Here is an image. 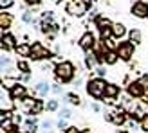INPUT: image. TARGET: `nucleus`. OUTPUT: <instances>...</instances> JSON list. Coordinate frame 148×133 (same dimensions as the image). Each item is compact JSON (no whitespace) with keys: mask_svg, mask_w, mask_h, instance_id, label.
<instances>
[{"mask_svg":"<svg viewBox=\"0 0 148 133\" xmlns=\"http://www.w3.org/2000/svg\"><path fill=\"white\" fill-rule=\"evenodd\" d=\"M74 76H76V66H74L72 61L65 60V61H58L54 65V77H56L58 83L67 85L74 79Z\"/></svg>","mask_w":148,"mask_h":133,"instance_id":"1","label":"nucleus"},{"mask_svg":"<svg viewBox=\"0 0 148 133\" xmlns=\"http://www.w3.org/2000/svg\"><path fill=\"white\" fill-rule=\"evenodd\" d=\"M107 81L103 77H90L87 81V94L90 95L92 99H98V101H103V95H105V88H107Z\"/></svg>","mask_w":148,"mask_h":133,"instance_id":"2","label":"nucleus"},{"mask_svg":"<svg viewBox=\"0 0 148 133\" xmlns=\"http://www.w3.org/2000/svg\"><path fill=\"white\" fill-rule=\"evenodd\" d=\"M53 56H54V52L47 45H43L42 41H34L33 43V50H31V58H29V60L42 61V60H51Z\"/></svg>","mask_w":148,"mask_h":133,"instance_id":"3","label":"nucleus"},{"mask_svg":"<svg viewBox=\"0 0 148 133\" xmlns=\"http://www.w3.org/2000/svg\"><path fill=\"white\" fill-rule=\"evenodd\" d=\"M88 7H90V4L83 2V0H69L65 4V11L71 16H83L85 13H88Z\"/></svg>","mask_w":148,"mask_h":133,"instance_id":"4","label":"nucleus"},{"mask_svg":"<svg viewBox=\"0 0 148 133\" xmlns=\"http://www.w3.org/2000/svg\"><path fill=\"white\" fill-rule=\"evenodd\" d=\"M116 52H117L121 61H130L132 58H134V54H136V45L130 40H121Z\"/></svg>","mask_w":148,"mask_h":133,"instance_id":"5","label":"nucleus"},{"mask_svg":"<svg viewBox=\"0 0 148 133\" xmlns=\"http://www.w3.org/2000/svg\"><path fill=\"white\" fill-rule=\"evenodd\" d=\"M127 94L132 99H141V97H146V88L136 79V81H130L127 85Z\"/></svg>","mask_w":148,"mask_h":133,"instance_id":"6","label":"nucleus"},{"mask_svg":"<svg viewBox=\"0 0 148 133\" xmlns=\"http://www.w3.org/2000/svg\"><path fill=\"white\" fill-rule=\"evenodd\" d=\"M130 13L136 18H148V2L146 0H136L130 7Z\"/></svg>","mask_w":148,"mask_h":133,"instance_id":"7","label":"nucleus"},{"mask_svg":"<svg viewBox=\"0 0 148 133\" xmlns=\"http://www.w3.org/2000/svg\"><path fill=\"white\" fill-rule=\"evenodd\" d=\"M121 95V86L117 83H108L105 88V95H103V101L105 102H112L114 99H117Z\"/></svg>","mask_w":148,"mask_h":133,"instance_id":"8","label":"nucleus"},{"mask_svg":"<svg viewBox=\"0 0 148 133\" xmlns=\"http://www.w3.org/2000/svg\"><path fill=\"white\" fill-rule=\"evenodd\" d=\"M9 97L16 102V101H24L27 97V86L24 83H16L11 90H9Z\"/></svg>","mask_w":148,"mask_h":133,"instance_id":"9","label":"nucleus"},{"mask_svg":"<svg viewBox=\"0 0 148 133\" xmlns=\"http://www.w3.org/2000/svg\"><path fill=\"white\" fill-rule=\"evenodd\" d=\"M79 47L85 50V52H88V50H92V47H94V43H96V36L90 33V31H87V33H83L79 36Z\"/></svg>","mask_w":148,"mask_h":133,"instance_id":"10","label":"nucleus"},{"mask_svg":"<svg viewBox=\"0 0 148 133\" xmlns=\"http://www.w3.org/2000/svg\"><path fill=\"white\" fill-rule=\"evenodd\" d=\"M18 43H16V36L11 33H2V52L5 50H16Z\"/></svg>","mask_w":148,"mask_h":133,"instance_id":"11","label":"nucleus"},{"mask_svg":"<svg viewBox=\"0 0 148 133\" xmlns=\"http://www.w3.org/2000/svg\"><path fill=\"white\" fill-rule=\"evenodd\" d=\"M31 50H33V43H29V41H22L18 43V47H16V52L18 56H22L24 60H27V58H31Z\"/></svg>","mask_w":148,"mask_h":133,"instance_id":"12","label":"nucleus"},{"mask_svg":"<svg viewBox=\"0 0 148 133\" xmlns=\"http://www.w3.org/2000/svg\"><path fill=\"white\" fill-rule=\"evenodd\" d=\"M13 25V16H11V13H7V11H2L0 13V29H2V33H7L11 29Z\"/></svg>","mask_w":148,"mask_h":133,"instance_id":"13","label":"nucleus"},{"mask_svg":"<svg viewBox=\"0 0 148 133\" xmlns=\"http://www.w3.org/2000/svg\"><path fill=\"white\" fill-rule=\"evenodd\" d=\"M128 33L130 31L125 27V24H121V22H116V24L112 25V36H114V38H117V40H123Z\"/></svg>","mask_w":148,"mask_h":133,"instance_id":"14","label":"nucleus"},{"mask_svg":"<svg viewBox=\"0 0 148 133\" xmlns=\"http://www.w3.org/2000/svg\"><path fill=\"white\" fill-rule=\"evenodd\" d=\"M83 63H85V66H87V70H96V66H99V63H98V58H96V54L92 52V50H88V52H85Z\"/></svg>","mask_w":148,"mask_h":133,"instance_id":"15","label":"nucleus"},{"mask_svg":"<svg viewBox=\"0 0 148 133\" xmlns=\"http://www.w3.org/2000/svg\"><path fill=\"white\" fill-rule=\"evenodd\" d=\"M34 92L40 95V97H47L49 92H53V86H51L47 81H38V83L34 85Z\"/></svg>","mask_w":148,"mask_h":133,"instance_id":"16","label":"nucleus"},{"mask_svg":"<svg viewBox=\"0 0 148 133\" xmlns=\"http://www.w3.org/2000/svg\"><path fill=\"white\" fill-rule=\"evenodd\" d=\"M16 69H18V74H22V76H31V65H29L27 60H24V58H20V60H16Z\"/></svg>","mask_w":148,"mask_h":133,"instance_id":"17","label":"nucleus"},{"mask_svg":"<svg viewBox=\"0 0 148 133\" xmlns=\"http://www.w3.org/2000/svg\"><path fill=\"white\" fill-rule=\"evenodd\" d=\"M43 110H45V102H43L42 99H36V102L33 105V108L29 110V113H27V117L29 115H33V117H36V115H40Z\"/></svg>","mask_w":148,"mask_h":133,"instance_id":"18","label":"nucleus"},{"mask_svg":"<svg viewBox=\"0 0 148 133\" xmlns=\"http://www.w3.org/2000/svg\"><path fill=\"white\" fill-rule=\"evenodd\" d=\"M128 40L134 43V45H139V43L143 41V33L139 31V29H132V31L128 33Z\"/></svg>","mask_w":148,"mask_h":133,"instance_id":"19","label":"nucleus"},{"mask_svg":"<svg viewBox=\"0 0 148 133\" xmlns=\"http://www.w3.org/2000/svg\"><path fill=\"white\" fill-rule=\"evenodd\" d=\"M65 99H67V102H71V105H76V106H79L81 105V97L76 94V92H67L63 95Z\"/></svg>","mask_w":148,"mask_h":133,"instance_id":"20","label":"nucleus"},{"mask_svg":"<svg viewBox=\"0 0 148 133\" xmlns=\"http://www.w3.org/2000/svg\"><path fill=\"white\" fill-rule=\"evenodd\" d=\"M22 22H24V24H29V25L36 24V18H34V14H33L31 9H25L24 13H22Z\"/></svg>","mask_w":148,"mask_h":133,"instance_id":"21","label":"nucleus"},{"mask_svg":"<svg viewBox=\"0 0 148 133\" xmlns=\"http://www.w3.org/2000/svg\"><path fill=\"white\" fill-rule=\"evenodd\" d=\"M105 47H107V50H117V47H119V40L114 38V36H110L108 40H105Z\"/></svg>","mask_w":148,"mask_h":133,"instance_id":"22","label":"nucleus"},{"mask_svg":"<svg viewBox=\"0 0 148 133\" xmlns=\"http://www.w3.org/2000/svg\"><path fill=\"white\" fill-rule=\"evenodd\" d=\"M117 60H119V56H117L116 50H108L107 56H105V63H107V65H116Z\"/></svg>","mask_w":148,"mask_h":133,"instance_id":"23","label":"nucleus"},{"mask_svg":"<svg viewBox=\"0 0 148 133\" xmlns=\"http://www.w3.org/2000/svg\"><path fill=\"white\" fill-rule=\"evenodd\" d=\"M45 110L47 112H60V102H58V99H49L45 102Z\"/></svg>","mask_w":148,"mask_h":133,"instance_id":"24","label":"nucleus"},{"mask_svg":"<svg viewBox=\"0 0 148 133\" xmlns=\"http://www.w3.org/2000/svg\"><path fill=\"white\" fill-rule=\"evenodd\" d=\"M53 128H54V122L53 121H43L42 124H40V130L43 131V133H53Z\"/></svg>","mask_w":148,"mask_h":133,"instance_id":"25","label":"nucleus"},{"mask_svg":"<svg viewBox=\"0 0 148 133\" xmlns=\"http://www.w3.org/2000/svg\"><path fill=\"white\" fill-rule=\"evenodd\" d=\"M58 117H60V119H71L72 117V110L71 108H60V112H58Z\"/></svg>","mask_w":148,"mask_h":133,"instance_id":"26","label":"nucleus"},{"mask_svg":"<svg viewBox=\"0 0 148 133\" xmlns=\"http://www.w3.org/2000/svg\"><path fill=\"white\" fill-rule=\"evenodd\" d=\"M139 128H141L145 133H148V112L143 115V119L139 121Z\"/></svg>","mask_w":148,"mask_h":133,"instance_id":"27","label":"nucleus"},{"mask_svg":"<svg viewBox=\"0 0 148 133\" xmlns=\"http://www.w3.org/2000/svg\"><path fill=\"white\" fill-rule=\"evenodd\" d=\"M11 121H13V124H14V126H18V124H20L22 121H25V119H24V117H22L20 113H16V112H13V117H11Z\"/></svg>","mask_w":148,"mask_h":133,"instance_id":"28","label":"nucleus"},{"mask_svg":"<svg viewBox=\"0 0 148 133\" xmlns=\"http://www.w3.org/2000/svg\"><path fill=\"white\" fill-rule=\"evenodd\" d=\"M96 74H98L96 77H105V76H107V69H105V65L96 66Z\"/></svg>","mask_w":148,"mask_h":133,"instance_id":"29","label":"nucleus"},{"mask_svg":"<svg viewBox=\"0 0 148 133\" xmlns=\"http://www.w3.org/2000/svg\"><path fill=\"white\" fill-rule=\"evenodd\" d=\"M56 128L60 130V131H65V130L69 128V126H67V119H60V121L56 122Z\"/></svg>","mask_w":148,"mask_h":133,"instance_id":"30","label":"nucleus"},{"mask_svg":"<svg viewBox=\"0 0 148 133\" xmlns=\"http://www.w3.org/2000/svg\"><path fill=\"white\" fill-rule=\"evenodd\" d=\"M0 4H2V11H7L9 7H13L14 0H0Z\"/></svg>","mask_w":148,"mask_h":133,"instance_id":"31","label":"nucleus"},{"mask_svg":"<svg viewBox=\"0 0 148 133\" xmlns=\"http://www.w3.org/2000/svg\"><path fill=\"white\" fill-rule=\"evenodd\" d=\"M137 81H139V83H141V85L146 88V90H148V74H143V76H139Z\"/></svg>","mask_w":148,"mask_h":133,"instance_id":"32","label":"nucleus"},{"mask_svg":"<svg viewBox=\"0 0 148 133\" xmlns=\"http://www.w3.org/2000/svg\"><path fill=\"white\" fill-rule=\"evenodd\" d=\"M24 4L29 5V7H38L42 4V0H24Z\"/></svg>","mask_w":148,"mask_h":133,"instance_id":"33","label":"nucleus"},{"mask_svg":"<svg viewBox=\"0 0 148 133\" xmlns=\"http://www.w3.org/2000/svg\"><path fill=\"white\" fill-rule=\"evenodd\" d=\"M62 133H81V131H79L76 126H69L67 130H65V131H62Z\"/></svg>","mask_w":148,"mask_h":133,"instance_id":"34","label":"nucleus"},{"mask_svg":"<svg viewBox=\"0 0 148 133\" xmlns=\"http://www.w3.org/2000/svg\"><path fill=\"white\" fill-rule=\"evenodd\" d=\"M90 108L94 110V112H101V106L98 105V102H92V105H90Z\"/></svg>","mask_w":148,"mask_h":133,"instance_id":"35","label":"nucleus"},{"mask_svg":"<svg viewBox=\"0 0 148 133\" xmlns=\"http://www.w3.org/2000/svg\"><path fill=\"white\" fill-rule=\"evenodd\" d=\"M53 92L54 94H62V86L60 85H53Z\"/></svg>","mask_w":148,"mask_h":133,"instance_id":"36","label":"nucleus"},{"mask_svg":"<svg viewBox=\"0 0 148 133\" xmlns=\"http://www.w3.org/2000/svg\"><path fill=\"white\" fill-rule=\"evenodd\" d=\"M74 85H76V88H78V86H81V85H83V79L79 77V79H78V81H76V83H74Z\"/></svg>","mask_w":148,"mask_h":133,"instance_id":"37","label":"nucleus"},{"mask_svg":"<svg viewBox=\"0 0 148 133\" xmlns=\"http://www.w3.org/2000/svg\"><path fill=\"white\" fill-rule=\"evenodd\" d=\"M143 106H146V108H148V97H146V99L143 101Z\"/></svg>","mask_w":148,"mask_h":133,"instance_id":"38","label":"nucleus"},{"mask_svg":"<svg viewBox=\"0 0 148 133\" xmlns=\"http://www.w3.org/2000/svg\"><path fill=\"white\" fill-rule=\"evenodd\" d=\"M53 2H54V4H60V2H62V0H53Z\"/></svg>","mask_w":148,"mask_h":133,"instance_id":"39","label":"nucleus"},{"mask_svg":"<svg viewBox=\"0 0 148 133\" xmlns=\"http://www.w3.org/2000/svg\"><path fill=\"white\" fill-rule=\"evenodd\" d=\"M146 97H148V90H146Z\"/></svg>","mask_w":148,"mask_h":133,"instance_id":"40","label":"nucleus"},{"mask_svg":"<svg viewBox=\"0 0 148 133\" xmlns=\"http://www.w3.org/2000/svg\"><path fill=\"white\" fill-rule=\"evenodd\" d=\"M121 133H127V131H121Z\"/></svg>","mask_w":148,"mask_h":133,"instance_id":"41","label":"nucleus"}]
</instances>
